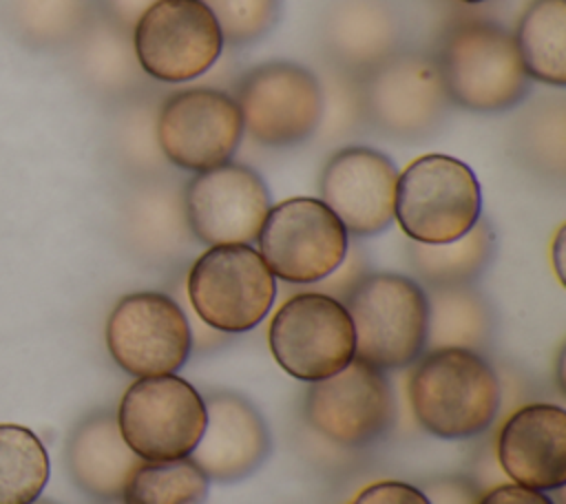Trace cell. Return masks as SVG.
I'll return each mask as SVG.
<instances>
[{"mask_svg":"<svg viewBox=\"0 0 566 504\" xmlns=\"http://www.w3.org/2000/svg\"><path fill=\"white\" fill-rule=\"evenodd\" d=\"M214 15L221 38L241 46L261 40L281 15V0H201Z\"/></svg>","mask_w":566,"mask_h":504,"instance_id":"cell-28","label":"cell"},{"mask_svg":"<svg viewBox=\"0 0 566 504\" xmlns=\"http://www.w3.org/2000/svg\"><path fill=\"white\" fill-rule=\"evenodd\" d=\"M73 49L82 80L97 93H124L144 73L133 49V31L111 20L104 11L93 18Z\"/></svg>","mask_w":566,"mask_h":504,"instance_id":"cell-21","label":"cell"},{"mask_svg":"<svg viewBox=\"0 0 566 504\" xmlns=\"http://www.w3.org/2000/svg\"><path fill=\"white\" fill-rule=\"evenodd\" d=\"M360 104L380 130L416 139L444 119L451 102L433 55L396 51L365 73Z\"/></svg>","mask_w":566,"mask_h":504,"instance_id":"cell-12","label":"cell"},{"mask_svg":"<svg viewBox=\"0 0 566 504\" xmlns=\"http://www.w3.org/2000/svg\"><path fill=\"white\" fill-rule=\"evenodd\" d=\"M424 351L433 349H484L493 334L489 303L469 285L429 287Z\"/></svg>","mask_w":566,"mask_h":504,"instance_id":"cell-22","label":"cell"},{"mask_svg":"<svg viewBox=\"0 0 566 504\" xmlns=\"http://www.w3.org/2000/svg\"><path fill=\"white\" fill-rule=\"evenodd\" d=\"M272 208L261 175L226 161L197 172L184 192V212L190 232L206 245H250L256 241Z\"/></svg>","mask_w":566,"mask_h":504,"instance_id":"cell-14","label":"cell"},{"mask_svg":"<svg viewBox=\"0 0 566 504\" xmlns=\"http://www.w3.org/2000/svg\"><path fill=\"white\" fill-rule=\"evenodd\" d=\"M64 455L75 486L102 502L122 500L144 462L122 438L117 416L106 409L84 416L71 429Z\"/></svg>","mask_w":566,"mask_h":504,"instance_id":"cell-19","label":"cell"},{"mask_svg":"<svg viewBox=\"0 0 566 504\" xmlns=\"http://www.w3.org/2000/svg\"><path fill=\"white\" fill-rule=\"evenodd\" d=\"M365 274H367V259H365L363 250L356 245H347V252H345L343 261L338 263V267L332 274H327L325 279H321L318 283H314L312 292L327 294L343 303Z\"/></svg>","mask_w":566,"mask_h":504,"instance_id":"cell-29","label":"cell"},{"mask_svg":"<svg viewBox=\"0 0 566 504\" xmlns=\"http://www.w3.org/2000/svg\"><path fill=\"white\" fill-rule=\"evenodd\" d=\"M256 241L274 276L292 285H314L338 267L349 234L321 199L292 197L270 208Z\"/></svg>","mask_w":566,"mask_h":504,"instance_id":"cell-9","label":"cell"},{"mask_svg":"<svg viewBox=\"0 0 566 504\" xmlns=\"http://www.w3.org/2000/svg\"><path fill=\"white\" fill-rule=\"evenodd\" d=\"M268 343L279 367L305 382L323 380L354 360V327L345 305L312 290L281 303Z\"/></svg>","mask_w":566,"mask_h":504,"instance_id":"cell-7","label":"cell"},{"mask_svg":"<svg viewBox=\"0 0 566 504\" xmlns=\"http://www.w3.org/2000/svg\"><path fill=\"white\" fill-rule=\"evenodd\" d=\"M49 453L27 427L0 424V504H31L49 482Z\"/></svg>","mask_w":566,"mask_h":504,"instance_id":"cell-26","label":"cell"},{"mask_svg":"<svg viewBox=\"0 0 566 504\" xmlns=\"http://www.w3.org/2000/svg\"><path fill=\"white\" fill-rule=\"evenodd\" d=\"M303 413L307 424L338 447H365L394 420V396L385 374L363 360L310 382Z\"/></svg>","mask_w":566,"mask_h":504,"instance_id":"cell-15","label":"cell"},{"mask_svg":"<svg viewBox=\"0 0 566 504\" xmlns=\"http://www.w3.org/2000/svg\"><path fill=\"white\" fill-rule=\"evenodd\" d=\"M400 22L387 0H338L325 15L323 42L336 64L369 71L396 53Z\"/></svg>","mask_w":566,"mask_h":504,"instance_id":"cell-20","label":"cell"},{"mask_svg":"<svg viewBox=\"0 0 566 504\" xmlns=\"http://www.w3.org/2000/svg\"><path fill=\"white\" fill-rule=\"evenodd\" d=\"M407 391L418 424L442 440L484 433L502 398L495 369L469 349L424 351L409 376Z\"/></svg>","mask_w":566,"mask_h":504,"instance_id":"cell-1","label":"cell"},{"mask_svg":"<svg viewBox=\"0 0 566 504\" xmlns=\"http://www.w3.org/2000/svg\"><path fill=\"white\" fill-rule=\"evenodd\" d=\"M349 504H429V500L413 484L385 480L365 486Z\"/></svg>","mask_w":566,"mask_h":504,"instance_id":"cell-31","label":"cell"},{"mask_svg":"<svg viewBox=\"0 0 566 504\" xmlns=\"http://www.w3.org/2000/svg\"><path fill=\"white\" fill-rule=\"evenodd\" d=\"M102 504H124L122 500H108V502H102Z\"/></svg>","mask_w":566,"mask_h":504,"instance_id":"cell-36","label":"cell"},{"mask_svg":"<svg viewBox=\"0 0 566 504\" xmlns=\"http://www.w3.org/2000/svg\"><path fill=\"white\" fill-rule=\"evenodd\" d=\"M97 13V0H4L11 35L33 51L73 46Z\"/></svg>","mask_w":566,"mask_h":504,"instance_id":"cell-23","label":"cell"},{"mask_svg":"<svg viewBox=\"0 0 566 504\" xmlns=\"http://www.w3.org/2000/svg\"><path fill=\"white\" fill-rule=\"evenodd\" d=\"M429 504H478L482 497L475 482L460 475H442L427 480L420 489Z\"/></svg>","mask_w":566,"mask_h":504,"instance_id":"cell-30","label":"cell"},{"mask_svg":"<svg viewBox=\"0 0 566 504\" xmlns=\"http://www.w3.org/2000/svg\"><path fill=\"white\" fill-rule=\"evenodd\" d=\"M436 57L451 104L500 113L520 104L531 86L513 33L486 20L453 24Z\"/></svg>","mask_w":566,"mask_h":504,"instance_id":"cell-2","label":"cell"},{"mask_svg":"<svg viewBox=\"0 0 566 504\" xmlns=\"http://www.w3.org/2000/svg\"><path fill=\"white\" fill-rule=\"evenodd\" d=\"M155 2L157 0H102V7L111 20L133 31L139 15Z\"/></svg>","mask_w":566,"mask_h":504,"instance_id":"cell-33","label":"cell"},{"mask_svg":"<svg viewBox=\"0 0 566 504\" xmlns=\"http://www.w3.org/2000/svg\"><path fill=\"white\" fill-rule=\"evenodd\" d=\"M478 504H555L548 495L535 489L511 484H497L491 491L482 493Z\"/></svg>","mask_w":566,"mask_h":504,"instance_id":"cell-32","label":"cell"},{"mask_svg":"<svg viewBox=\"0 0 566 504\" xmlns=\"http://www.w3.org/2000/svg\"><path fill=\"white\" fill-rule=\"evenodd\" d=\"M354 327V358L380 371L420 358L427 338V294L409 276L367 272L343 301Z\"/></svg>","mask_w":566,"mask_h":504,"instance_id":"cell-3","label":"cell"},{"mask_svg":"<svg viewBox=\"0 0 566 504\" xmlns=\"http://www.w3.org/2000/svg\"><path fill=\"white\" fill-rule=\"evenodd\" d=\"M104 336L117 367L137 378L175 374L192 349L188 316L164 292L122 296L108 314Z\"/></svg>","mask_w":566,"mask_h":504,"instance_id":"cell-10","label":"cell"},{"mask_svg":"<svg viewBox=\"0 0 566 504\" xmlns=\"http://www.w3.org/2000/svg\"><path fill=\"white\" fill-rule=\"evenodd\" d=\"M188 298L214 332L254 329L270 312L276 281L252 245H212L188 272Z\"/></svg>","mask_w":566,"mask_h":504,"instance_id":"cell-5","label":"cell"},{"mask_svg":"<svg viewBox=\"0 0 566 504\" xmlns=\"http://www.w3.org/2000/svg\"><path fill=\"white\" fill-rule=\"evenodd\" d=\"M31 504H57V502H53V500H40V497H38V500H33Z\"/></svg>","mask_w":566,"mask_h":504,"instance_id":"cell-35","label":"cell"},{"mask_svg":"<svg viewBox=\"0 0 566 504\" xmlns=\"http://www.w3.org/2000/svg\"><path fill=\"white\" fill-rule=\"evenodd\" d=\"M480 210L475 172L451 155L429 153L398 172L394 219L411 241H455L478 223Z\"/></svg>","mask_w":566,"mask_h":504,"instance_id":"cell-4","label":"cell"},{"mask_svg":"<svg viewBox=\"0 0 566 504\" xmlns=\"http://www.w3.org/2000/svg\"><path fill=\"white\" fill-rule=\"evenodd\" d=\"M564 245H566V225H559L555 239H553V248H551V254H553V267H555V274L559 279V283L564 285L566 283V274H564Z\"/></svg>","mask_w":566,"mask_h":504,"instance_id":"cell-34","label":"cell"},{"mask_svg":"<svg viewBox=\"0 0 566 504\" xmlns=\"http://www.w3.org/2000/svg\"><path fill=\"white\" fill-rule=\"evenodd\" d=\"M115 416L122 438L144 462L188 458L206 429L203 396L177 374L137 378Z\"/></svg>","mask_w":566,"mask_h":504,"instance_id":"cell-6","label":"cell"},{"mask_svg":"<svg viewBox=\"0 0 566 504\" xmlns=\"http://www.w3.org/2000/svg\"><path fill=\"white\" fill-rule=\"evenodd\" d=\"M396 186V164L369 146L336 150L323 166L318 181L321 201L354 237H371L391 225Z\"/></svg>","mask_w":566,"mask_h":504,"instance_id":"cell-16","label":"cell"},{"mask_svg":"<svg viewBox=\"0 0 566 504\" xmlns=\"http://www.w3.org/2000/svg\"><path fill=\"white\" fill-rule=\"evenodd\" d=\"M495 250V234L482 219L455 241L407 245L409 263L429 287L469 285L489 265Z\"/></svg>","mask_w":566,"mask_h":504,"instance_id":"cell-25","label":"cell"},{"mask_svg":"<svg viewBox=\"0 0 566 504\" xmlns=\"http://www.w3.org/2000/svg\"><path fill=\"white\" fill-rule=\"evenodd\" d=\"M460 2H467V4H478V2H484V0H460Z\"/></svg>","mask_w":566,"mask_h":504,"instance_id":"cell-37","label":"cell"},{"mask_svg":"<svg viewBox=\"0 0 566 504\" xmlns=\"http://www.w3.org/2000/svg\"><path fill=\"white\" fill-rule=\"evenodd\" d=\"M513 38L528 77L566 84V0H531Z\"/></svg>","mask_w":566,"mask_h":504,"instance_id":"cell-24","label":"cell"},{"mask_svg":"<svg viewBox=\"0 0 566 504\" xmlns=\"http://www.w3.org/2000/svg\"><path fill=\"white\" fill-rule=\"evenodd\" d=\"M497 462L509 480L535 491L566 482V411L535 402L506 418L497 433Z\"/></svg>","mask_w":566,"mask_h":504,"instance_id":"cell-18","label":"cell"},{"mask_svg":"<svg viewBox=\"0 0 566 504\" xmlns=\"http://www.w3.org/2000/svg\"><path fill=\"white\" fill-rule=\"evenodd\" d=\"M142 71L159 82H190L214 66L223 38L201 0H157L133 27Z\"/></svg>","mask_w":566,"mask_h":504,"instance_id":"cell-11","label":"cell"},{"mask_svg":"<svg viewBox=\"0 0 566 504\" xmlns=\"http://www.w3.org/2000/svg\"><path fill=\"white\" fill-rule=\"evenodd\" d=\"M206 402V429L190 458L210 482H237L254 473L270 453V431L261 413L232 391H214Z\"/></svg>","mask_w":566,"mask_h":504,"instance_id":"cell-17","label":"cell"},{"mask_svg":"<svg viewBox=\"0 0 566 504\" xmlns=\"http://www.w3.org/2000/svg\"><path fill=\"white\" fill-rule=\"evenodd\" d=\"M234 102L243 130L261 146H296L310 139L323 117L318 77L296 62H265L237 84Z\"/></svg>","mask_w":566,"mask_h":504,"instance_id":"cell-8","label":"cell"},{"mask_svg":"<svg viewBox=\"0 0 566 504\" xmlns=\"http://www.w3.org/2000/svg\"><path fill=\"white\" fill-rule=\"evenodd\" d=\"M155 122V137L164 157L192 172L230 161L243 137V119L234 97L208 86L172 93Z\"/></svg>","mask_w":566,"mask_h":504,"instance_id":"cell-13","label":"cell"},{"mask_svg":"<svg viewBox=\"0 0 566 504\" xmlns=\"http://www.w3.org/2000/svg\"><path fill=\"white\" fill-rule=\"evenodd\" d=\"M210 491L208 475L188 458L142 462L122 495L124 504H203Z\"/></svg>","mask_w":566,"mask_h":504,"instance_id":"cell-27","label":"cell"}]
</instances>
